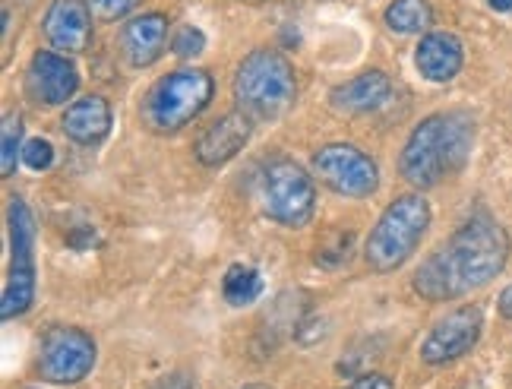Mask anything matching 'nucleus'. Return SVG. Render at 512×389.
<instances>
[{"label":"nucleus","mask_w":512,"mask_h":389,"mask_svg":"<svg viewBox=\"0 0 512 389\" xmlns=\"http://www.w3.org/2000/svg\"><path fill=\"white\" fill-rule=\"evenodd\" d=\"M241 389H272L269 383H247V386H241Z\"/></svg>","instance_id":"nucleus-28"},{"label":"nucleus","mask_w":512,"mask_h":389,"mask_svg":"<svg viewBox=\"0 0 512 389\" xmlns=\"http://www.w3.org/2000/svg\"><path fill=\"white\" fill-rule=\"evenodd\" d=\"M497 13H512V0H487Z\"/></svg>","instance_id":"nucleus-27"},{"label":"nucleus","mask_w":512,"mask_h":389,"mask_svg":"<svg viewBox=\"0 0 512 389\" xmlns=\"http://www.w3.org/2000/svg\"><path fill=\"white\" fill-rule=\"evenodd\" d=\"M7 231H10V263L4 298H0V317L16 320L32 310L35 304V219L23 197L7 200Z\"/></svg>","instance_id":"nucleus-6"},{"label":"nucleus","mask_w":512,"mask_h":389,"mask_svg":"<svg viewBox=\"0 0 512 389\" xmlns=\"http://www.w3.org/2000/svg\"><path fill=\"white\" fill-rule=\"evenodd\" d=\"M92 7L89 0H51L45 13L48 42L64 54H83L92 45Z\"/></svg>","instance_id":"nucleus-13"},{"label":"nucleus","mask_w":512,"mask_h":389,"mask_svg":"<svg viewBox=\"0 0 512 389\" xmlns=\"http://www.w3.org/2000/svg\"><path fill=\"white\" fill-rule=\"evenodd\" d=\"M500 314H503L506 320H512V285L503 288V295H500Z\"/></svg>","instance_id":"nucleus-26"},{"label":"nucleus","mask_w":512,"mask_h":389,"mask_svg":"<svg viewBox=\"0 0 512 389\" xmlns=\"http://www.w3.org/2000/svg\"><path fill=\"white\" fill-rule=\"evenodd\" d=\"M155 389H196L187 377H181V374H177V377H168V380H162L159 386H155Z\"/></svg>","instance_id":"nucleus-25"},{"label":"nucleus","mask_w":512,"mask_h":389,"mask_svg":"<svg viewBox=\"0 0 512 389\" xmlns=\"http://www.w3.org/2000/svg\"><path fill=\"white\" fill-rule=\"evenodd\" d=\"M61 130L67 140H73L76 146H98L108 140L111 133V105L102 95H83L67 105L64 118H61Z\"/></svg>","instance_id":"nucleus-16"},{"label":"nucleus","mask_w":512,"mask_h":389,"mask_svg":"<svg viewBox=\"0 0 512 389\" xmlns=\"http://www.w3.org/2000/svg\"><path fill=\"white\" fill-rule=\"evenodd\" d=\"M392 80L383 70H364L354 80L339 83L329 92V105L339 114H370L389 102Z\"/></svg>","instance_id":"nucleus-17"},{"label":"nucleus","mask_w":512,"mask_h":389,"mask_svg":"<svg viewBox=\"0 0 512 389\" xmlns=\"http://www.w3.org/2000/svg\"><path fill=\"white\" fill-rule=\"evenodd\" d=\"M16 162H23V118L10 111L0 127V174L13 178Z\"/></svg>","instance_id":"nucleus-20"},{"label":"nucleus","mask_w":512,"mask_h":389,"mask_svg":"<svg viewBox=\"0 0 512 389\" xmlns=\"http://www.w3.org/2000/svg\"><path fill=\"white\" fill-rule=\"evenodd\" d=\"M465 48L452 32H427L415 48V67L430 83H449L462 73Z\"/></svg>","instance_id":"nucleus-15"},{"label":"nucleus","mask_w":512,"mask_h":389,"mask_svg":"<svg viewBox=\"0 0 512 389\" xmlns=\"http://www.w3.org/2000/svg\"><path fill=\"white\" fill-rule=\"evenodd\" d=\"M348 389H396V383H392L386 374H364V377L354 380Z\"/></svg>","instance_id":"nucleus-24"},{"label":"nucleus","mask_w":512,"mask_h":389,"mask_svg":"<svg viewBox=\"0 0 512 389\" xmlns=\"http://www.w3.org/2000/svg\"><path fill=\"white\" fill-rule=\"evenodd\" d=\"M234 99L250 118L275 121L298 99V73L282 51L256 48L234 73Z\"/></svg>","instance_id":"nucleus-3"},{"label":"nucleus","mask_w":512,"mask_h":389,"mask_svg":"<svg viewBox=\"0 0 512 389\" xmlns=\"http://www.w3.org/2000/svg\"><path fill=\"white\" fill-rule=\"evenodd\" d=\"M250 136H253V118H250V114L247 111H231V114H225V118H219L200 133V140H196V146H193L196 162L206 165V168H222L250 143Z\"/></svg>","instance_id":"nucleus-12"},{"label":"nucleus","mask_w":512,"mask_h":389,"mask_svg":"<svg viewBox=\"0 0 512 389\" xmlns=\"http://www.w3.org/2000/svg\"><path fill=\"white\" fill-rule=\"evenodd\" d=\"M168 16L165 13H143L130 19L121 32V48L127 64L136 70H146L152 67L168 48Z\"/></svg>","instance_id":"nucleus-14"},{"label":"nucleus","mask_w":512,"mask_h":389,"mask_svg":"<svg viewBox=\"0 0 512 389\" xmlns=\"http://www.w3.org/2000/svg\"><path fill=\"white\" fill-rule=\"evenodd\" d=\"M98 358L95 339L80 326H54L42 336L38 345L35 371L42 380L57 386H76L83 383Z\"/></svg>","instance_id":"nucleus-8"},{"label":"nucleus","mask_w":512,"mask_h":389,"mask_svg":"<svg viewBox=\"0 0 512 389\" xmlns=\"http://www.w3.org/2000/svg\"><path fill=\"white\" fill-rule=\"evenodd\" d=\"M260 291H263V279H260V272H256L253 266H231L225 272V279H222V295L231 307H247L253 304L256 298H260Z\"/></svg>","instance_id":"nucleus-19"},{"label":"nucleus","mask_w":512,"mask_h":389,"mask_svg":"<svg viewBox=\"0 0 512 389\" xmlns=\"http://www.w3.org/2000/svg\"><path fill=\"white\" fill-rule=\"evenodd\" d=\"M171 51L177 57H196L206 51V35L196 29V26H181L171 38Z\"/></svg>","instance_id":"nucleus-21"},{"label":"nucleus","mask_w":512,"mask_h":389,"mask_svg":"<svg viewBox=\"0 0 512 389\" xmlns=\"http://www.w3.org/2000/svg\"><path fill=\"white\" fill-rule=\"evenodd\" d=\"M313 174L339 197L364 200L380 187V168L370 155L351 143H329L313 155Z\"/></svg>","instance_id":"nucleus-9"},{"label":"nucleus","mask_w":512,"mask_h":389,"mask_svg":"<svg viewBox=\"0 0 512 389\" xmlns=\"http://www.w3.org/2000/svg\"><path fill=\"white\" fill-rule=\"evenodd\" d=\"M26 89L35 105H67L80 89V70L67 54L35 51L26 70Z\"/></svg>","instance_id":"nucleus-11"},{"label":"nucleus","mask_w":512,"mask_h":389,"mask_svg":"<svg viewBox=\"0 0 512 389\" xmlns=\"http://www.w3.org/2000/svg\"><path fill=\"white\" fill-rule=\"evenodd\" d=\"M260 206L269 222L304 228L317 212V187L298 162L272 159L260 174Z\"/></svg>","instance_id":"nucleus-7"},{"label":"nucleus","mask_w":512,"mask_h":389,"mask_svg":"<svg viewBox=\"0 0 512 389\" xmlns=\"http://www.w3.org/2000/svg\"><path fill=\"white\" fill-rule=\"evenodd\" d=\"M471 146H475V118L468 111L430 114L405 140L399 171L411 187L430 190L446 178H456L468 162Z\"/></svg>","instance_id":"nucleus-2"},{"label":"nucleus","mask_w":512,"mask_h":389,"mask_svg":"<svg viewBox=\"0 0 512 389\" xmlns=\"http://www.w3.org/2000/svg\"><path fill=\"white\" fill-rule=\"evenodd\" d=\"M23 165L29 171H48L54 165V146L48 140H42V136H38V140H29L23 146Z\"/></svg>","instance_id":"nucleus-22"},{"label":"nucleus","mask_w":512,"mask_h":389,"mask_svg":"<svg viewBox=\"0 0 512 389\" xmlns=\"http://www.w3.org/2000/svg\"><path fill=\"white\" fill-rule=\"evenodd\" d=\"M383 19L392 32L418 35L433 26V7H430V0H392Z\"/></svg>","instance_id":"nucleus-18"},{"label":"nucleus","mask_w":512,"mask_h":389,"mask_svg":"<svg viewBox=\"0 0 512 389\" xmlns=\"http://www.w3.org/2000/svg\"><path fill=\"white\" fill-rule=\"evenodd\" d=\"M509 250V235L497 219L471 216L418 266L411 285L430 304L465 298L500 276Z\"/></svg>","instance_id":"nucleus-1"},{"label":"nucleus","mask_w":512,"mask_h":389,"mask_svg":"<svg viewBox=\"0 0 512 389\" xmlns=\"http://www.w3.org/2000/svg\"><path fill=\"white\" fill-rule=\"evenodd\" d=\"M481 333H484V314L478 304H462L456 310H449L427 333L421 345V361L430 367L459 361L481 342Z\"/></svg>","instance_id":"nucleus-10"},{"label":"nucleus","mask_w":512,"mask_h":389,"mask_svg":"<svg viewBox=\"0 0 512 389\" xmlns=\"http://www.w3.org/2000/svg\"><path fill=\"white\" fill-rule=\"evenodd\" d=\"M215 95V80L209 70L184 67L162 76L143 99V124L152 133H181L209 108Z\"/></svg>","instance_id":"nucleus-5"},{"label":"nucleus","mask_w":512,"mask_h":389,"mask_svg":"<svg viewBox=\"0 0 512 389\" xmlns=\"http://www.w3.org/2000/svg\"><path fill=\"white\" fill-rule=\"evenodd\" d=\"M430 228V203L421 193L396 197L370 228L364 244V260L373 272H396L411 260Z\"/></svg>","instance_id":"nucleus-4"},{"label":"nucleus","mask_w":512,"mask_h":389,"mask_svg":"<svg viewBox=\"0 0 512 389\" xmlns=\"http://www.w3.org/2000/svg\"><path fill=\"white\" fill-rule=\"evenodd\" d=\"M89 7H92L95 19H102V23H117V19L130 16L136 7H140V0H89Z\"/></svg>","instance_id":"nucleus-23"}]
</instances>
